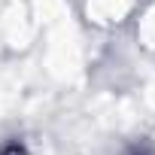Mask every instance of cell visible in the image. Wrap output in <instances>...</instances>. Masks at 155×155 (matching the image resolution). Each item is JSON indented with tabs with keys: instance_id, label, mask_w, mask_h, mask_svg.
I'll return each mask as SVG.
<instances>
[{
	"instance_id": "1",
	"label": "cell",
	"mask_w": 155,
	"mask_h": 155,
	"mask_svg": "<svg viewBox=\"0 0 155 155\" xmlns=\"http://www.w3.org/2000/svg\"><path fill=\"white\" fill-rule=\"evenodd\" d=\"M3 155H18V149H15V146H12V149H6V152H3Z\"/></svg>"
}]
</instances>
